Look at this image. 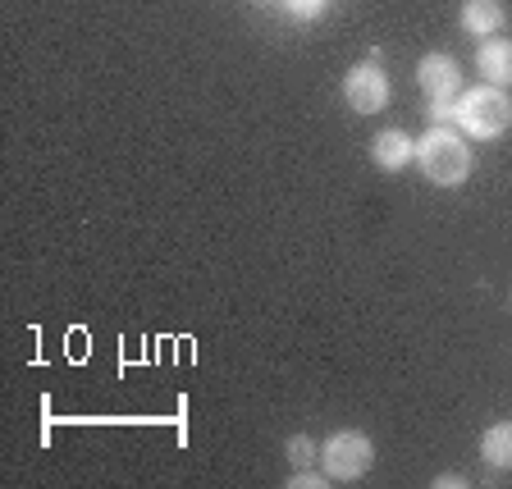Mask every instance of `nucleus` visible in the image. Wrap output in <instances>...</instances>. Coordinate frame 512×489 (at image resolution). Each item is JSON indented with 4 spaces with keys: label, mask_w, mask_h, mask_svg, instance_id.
<instances>
[{
    "label": "nucleus",
    "mask_w": 512,
    "mask_h": 489,
    "mask_svg": "<svg viewBox=\"0 0 512 489\" xmlns=\"http://www.w3.org/2000/svg\"><path fill=\"white\" fill-rule=\"evenodd\" d=\"M416 165H421V174H426L430 183H439V188H458L471 174V147L448 124H435L426 138L416 142Z\"/></svg>",
    "instance_id": "obj_1"
},
{
    "label": "nucleus",
    "mask_w": 512,
    "mask_h": 489,
    "mask_svg": "<svg viewBox=\"0 0 512 489\" xmlns=\"http://www.w3.org/2000/svg\"><path fill=\"white\" fill-rule=\"evenodd\" d=\"M458 124L480 142L503 138L512 128V96L503 92V87H490V83L471 87V92H462V101H458Z\"/></svg>",
    "instance_id": "obj_2"
},
{
    "label": "nucleus",
    "mask_w": 512,
    "mask_h": 489,
    "mask_svg": "<svg viewBox=\"0 0 512 489\" xmlns=\"http://www.w3.org/2000/svg\"><path fill=\"white\" fill-rule=\"evenodd\" d=\"M320 462H325V476L330 480H362L375 462V444L362 430H339V435H330Z\"/></svg>",
    "instance_id": "obj_3"
},
{
    "label": "nucleus",
    "mask_w": 512,
    "mask_h": 489,
    "mask_svg": "<svg viewBox=\"0 0 512 489\" xmlns=\"http://www.w3.org/2000/svg\"><path fill=\"white\" fill-rule=\"evenodd\" d=\"M343 101H348L357 115H380L389 106V74H384L375 60L352 64L343 74Z\"/></svg>",
    "instance_id": "obj_4"
},
{
    "label": "nucleus",
    "mask_w": 512,
    "mask_h": 489,
    "mask_svg": "<svg viewBox=\"0 0 512 489\" xmlns=\"http://www.w3.org/2000/svg\"><path fill=\"white\" fill-rule=\"evenodd\" d=\"M416 83H421V92H426L430 101H453V96L462 92V69L453 55L430 51L426 60L416 64Z\"/></svg>",
    "instance_id": "obj_5"
},
{
    "label": "nucleus",
    "mask_w": 512,
    "mask_h": 489,
    "mask_svg": "<svg viewBox=\"0 0 512 489\" xmlns=\"http://www.w3.org/2000/svg\"><path fill=\"white\" fill-rule=\"evenodd\" d=\"M371 160L384 174H398V170H407V160H416V142L407 138L403 128H384L371 142Z\"/></svg>",
    "instance_id": "obj_6"
},
{
    "label": "nucleus",
    "mask_w": 512,
    "mask_h": 489,
    "mask_svg": "<svg viewBox=\"0 0 512 489\" xmlns=\"http://www.w3.org/2000/svg\"><path fill=\"white\" fill-rule=\"evenodd\" d=\"M476 69H480V78H485L490 87H503V92H508L512 87V42L508 37H490V42H480Z\"/></svg>",
    "instance_id": "obj_7"
},
{
    "label": "nucleus",
    "mask_w": 512,
    "mask_h": 489,
    "mask_svg": "<svg viewBox=\"0 0 512 489\" xmlns=\"http://www.w3.org/2000/svg\"><path fill=\"white\" fill-rule=\"evenodd\" d=\"M458 19L471 37H494V32L508 23V10H503V0H462Z\"/></svg>",
    "instance_id": "obj_8"
},
{
    "label": "nucleus",
    "mask_w": 512,
    "mask_h": 489,
    "mask_svg": "<svg viewBox=\"0 0 512 489\" xmlns=\"http://www.w3.org/2000/svg\"><path fill=\"white\" fill-rule=\"evenodd\" d=\"M480 458L499 471L512 467V421H499V426H490L480 435Z\"/></svg>",
    "instance_id": "obj_9"
},
{
    "label": "nucleus",
    "mask_w": 512,
    "mask_h": 489,
    "mask_svg": "<svg viewBox=\"0 0 512 489\" xmlns=\"http://www.w3.org/2000/svg\"><path fill=\"white\" fill-rule=\"evenodd\" d=\"M284 453H288V462H293V467H311V462H316V448H311L307 435H293L284 444Z\"/></svg>",
    "instance_id": "obj_10"
},
{
    "label": "nucleus",
    "mask_w": 512,
    "mask_h": 489,
    "mask_svg": "<svg viewBox=\"0 0 512 489\" xmlns=\"http://www.w3.org/2000/svg\"><path fill=\"white\" fill-rule=\"evenodd\" d=\"M284 10L293 19H320V14L330 10V0H284Z\"/></svg>",
    "instance_id": "obj_11"
},
{
    "label": "nucleus",
    "mask_w": 512,
    "mask_h": 489,
    "mask_svg": "<svg viewBox=\"0 0 512 489\" xmlns=\"http://www.w3.org/2000/svg\"><path fill=\"white\" fill-rule=\"evenodd\" d=\"M330 476H311L307 467H298V476H288V489H325Z\"/></svg>",
    "instance_id": "obj_12"
},
{
    "label": "nucleus",
    "mask_w": 512,
    "mask_h": 489,
    "mask_svg": "<svg viewBox=\"0 0 512 489\" xmlns=\"http://www.w3.org/2000/svg\"><path fill=\"white\" fill-rule=\"evenodd\" d=\"M462 489V485H467V480H462V476H435V489Z\"/></svg>",
    "instance_id": "obj_13"
}]
</instances>
